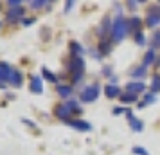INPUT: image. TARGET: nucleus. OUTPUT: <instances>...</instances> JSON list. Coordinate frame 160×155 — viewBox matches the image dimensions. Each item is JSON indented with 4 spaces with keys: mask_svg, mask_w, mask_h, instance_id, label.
<instances>
[{
    "mask_svg": "<svg viewBox=\"0 0 160 155\" xmlns=\"http://www.w3.org/2000/svg\"><path fill=\"white\" fill-rule=\"evenodd\" d=\"M126 34H128V20H124L122 16H117L112 23V27H110V40L112 42H122Z\"/></svg>",
    "mask_w": 160,
    "mask_h": 155,
    "instance_id": "f257e3e1",
    "label": "nucleus"
},
{
    "mask_svg": "<svg viewBox=\"0 0 160 155\" xmlns=\"http://www.w3.org/2000/svg\"><path fill=\"white\" fill-rule=\"evenodd\" d=\"M121 101H122V103H135V101H137L138 99V96H135V94H130V92H128V94H121Z\"/></svg>",
    "mask_w": 160,
    "mask_h": 155,
    "instance_id": "4be33fe9",
    "label": "nucleus"
},
{
    "mask_svg": "<svg viewBox=\"0 0 160 155\" xmlns=\"http://www.w3.org/2000/svg\"><path fill=\"white\" fill-rule=\"evenodd\" d=\"M155 59H157V54H155V49H149V51L146 52V56H144V61H142V65L144 67H149L155 63Z\"/></svg>",
    "mask_w": 160,
    "mask_h": 155,
    "instance_id": "f3484780",
    "label": "nucleus"
},
{
    "mask_svg": "<svg viewBox=\"0 0 160 155\" xmlns=\"http://www.w3.org/2000/svg\"><path fill=\"white\" fill-rule=\"evenodd\" d=\"M112 44H113V42H112V40H106V38H102L101 42H99V51H101V54H108L110 51H112Z\"/></svg>",
    "mask_w": 160,
    "mask_h": 155,
    "instance_id": "2eb2a0df",
    "label": "nucleus"
},
{
    "mask_svg": "<svg viewBox=\"0 0 160 155\" xmlns=\"http://www.w3.org/2000/svg\"><path fill=\"white\" fill-rule=\"evenodd\" d=\"M99 92H101V85L99 83H94V85H88L81 90V101L83 103H94L95 99L99 97Z\"/></svg>",
    "mask_w": 160,
    "mask_h": 155,
    "instance_id": "7ed1b4c3",
    "label": "nucleus"
},
{
    "mask_svg": "<svg viewBox=\"0 0 160 155\" xmlns=\"http://www.w3.org/2000/svg\"><path fill=\"white\" fill-rule=\"evenodd\" d=\"M0 27H2V22H0Z\"/></svg>",
    "mask_w": 160,
    "mask_h": 155,
    "instance_id": "72a5a7b5",
    "label": "nucleus"
},
{
    "mask_svg": "<svg viewBox=\"0 0 160 155\" xmlns=\"http://www.w3.org/2000/svg\"><path fill=\"white\" fill-rule=\"evenodd\" d=\"M133 153H137V155H149L148 152H146V148H142V146H133Z\"/></svg>",
    "mask_w": 160,
    "mask_h": 155,
    "instance_id": "bb28decb",
    "label": "nucleus"
},
{
    "mask_svg": "<svg viewBox=\"0 0 160 155\" xmlns=\"http://www.w3.org/2000/svg\"><path fill=\"white\" fill-rule=\"evenodd\" d=\"M68 47H70V52L74 54V58H78L81 52H85V49H83L78 42H70V45H68Z\"/></svg>",
    "mask_w": 160,
    "mask_h": 155,
    "instance_id": "6ab92c4d",
    "label": "nucleus"
},
{
    "mask_svg": "<svg viewBox=\"0 0 160 155\" xmlns=\"http://www.w3.org/2000/svg\"><path fill=\"white\" fill-rule=\"evenodd\" d=\"M160 23V6H151L146 15V25L148 27H157Z\"/></svg>",
    "mask_w": 160,
    "mask_h": 155,
    "instance_id": "20e7f679",
    "label": "nucleus"
},
{
    "mask_svg": "<svg viewBox=\"0 0 160 155\" xmlns=\"http://www.w3.org/2000/svg\"><path fill=\"white\" fill-rule=\"evenodd\" d=\"M126 117H128V123H130V126H131V130L133 132H142L144 130V123L140 121V119H137L135 116H133V112L128 108L126 110Z\"/></svg>",
    "mask_w": 160,
    "mask_h": 155,
    "instance_id": "423d86ee",
    "label": "nucleus"
},
{
    "mask_svg": "<svg viewBox=\"0 0 160 155\" xmlns=\"http://www.w3.org/2000/svg\"><path fill=\"white\" fill-rule=\"evenodd\" d=\"M42 76H43L45 80H47V81H51V83H56L58 81V76H56V74H52L51 70H49V69H42Z\"/></svg>",
    "mask_w": 160,
    "mask_h": 155,
    "instance_id": "412c9836",
    "label": "nucleus"
},
{
    "mask_svg": "<svg viewBox=\"0 0 160 155\" xmlns=\"http://www.w3.org/2000/svg\"><path fill=\"white\" fill-rule=\"evenodd\" d=\"M67 125H70L79 132H90L92 130V125L88 121H83V119H70V121H67Z\"/></svg>",
    "mask_w": 160,
    "mask_h": 155,
    "instance_id": "0eeeda50",
    "label": "nucleus"
},
{
    "mask_svg": "<svg viewBox=\"0 0 160 155\" xmlns=\"http://www.w3.org/2000/svg\"><path fill=\"white\" fill-rule=\"evenodd\" d=\"M72 8H74V2H67L65 4V11H70Z\"/></svg>",
    "mask_w": 160,
    "mask_h": 155,
    "instance_id": "2f4dec72",
    "label": "nucleus"
},
{
    "mask_svg": "<svg viewBox=\"0 0 160 155\" xmlns=\"http://www.w3.org/2000/svg\"><path fill=\"white\" fill-rule=\"evenodd\" d=\"M11 70H13V67L9 65V63H6V61H0V83L9 81Z\"/></svg>",
    "mask_w": 160,
    "mask_h": 155,
    "instance_id": "9b49d317",
    "label": "nucleus"
},
{
    "mask_svg": "<svg viewBox=\"0 0 160 155\" xmlns=\"http://www.w3.org/2000/svg\"><path fill=\"white\" fill-rule=\"evenodd\" d=\"M22 23L25 25V27H27V25H32V23H34V18H23Z\"/></svg>",
    "mask_w": 160,
    "mask_h": 155,
    "instance_id": "c756f323",
    "label": "nucleus"
},
{
    "mask_svg": "<svg viewBox=\"0 0 160 155\" xmlns=\"http://www.w3.org/2000/svg\"><path fill=\"white\" fill-rule=\"evenodd\" d=\"M140 25H142V20L138 18V16H133L128 20V33H133V34H137L138 29H140Z\"/></svg>",
    "mask_w": 160,
    "mask_h": 155,
    "instance_id": "ddd939ff",
    "label": "nucleus"
},
{
    "mask_svg": "<svg viewBox=\"0 0 160 155\" xmlns=\"http://www.w3.org/2000/svg\"><path fill=\"white\" fill-rule=\"evenodd\" d=\"M126 90H128L130 94L138 96L140 92H144V90H146V85H144V81H131V83L126 85Z\"/></svg>",
    "mask_w": 160,
    "mask_h": 155,
    "instance_id": "9d476101",
    "label": "nucleus"
},
{
    "mask_svg": "<svg viewBox=\"0 0 160 155\" xmlns=\"http://www.w3.org/2000/svg\"><path fill=\"white\" fill-rule=\"evenodd\" d=\"M104 92H106V96L108 97H117V96H121V89L117 87V85H106L104 87Z\"/></svg>",
    "mask_w": 160,
    "mask_h": 155,
    "instance_id": "dca6fc26",
    "label": "nucleus"
},
{
    "mask_svg": "<svg viewBox=\"0 0 160 155\" xmlns=\"http://www.w3.org/2000/svg\"><path fill=\"white\" fill-rule=\"evenodd\" d=\"M6 20L9 23H16L18 20H23V8H9L6 13Z\"/></svg>",
    "mask_w": 160,
    "mask_h": 155,
    "instance_id": "39448f33",
    "label": "nucleus"
},
{
    "mask_svg": "<svg viewBox=\"0 0 160 155\" xmlns=\"http://www.w3.org/2000/svg\"><path fill=\"white\" fill-rule=\"evenodd\" d=\"M56 92H58L61 97H70L74 90H72L70 85H58V87H56Z\"/></svg>",
    "mask_w": 160,
    "mask_h": 155,
    "instance_id": "4468645a",
    "label": "nucleus"
},
{
    "mask_svg": "<svg viewBox=\"0 0 160 155\" xmlns=\"http://www.w3.org/2000/svg\"><path fill=\"white\" fill-rule=\"evenodd\" d=\"M155 101H157V96H155V94H146L144 99L138 103V108H144L146 105H151V103H155Z\"/></svg>",
    "mask_w": 160,
    "mask_h": 155,
    "instance_id": "aec40b11",
    "label": "nucleus"
},
{
    "mask_svg": "<svg viewBox=\"0 0 160 155\" xmlns=\"http://www.w3.org/2000/svg\"><path fill=\"white\" fill-rule=\"evenodd\" d=\"M31 92H34V94H42L43 92V83H42L40 76H32L31 78Z\"/></svg>",
    "mask_w": 160,
    "mask_h": 155,
    "instance_id": "f8f14e48",
    "label": "nucleus"
},
{
    "mask_svg": "<svg viewBox=\"0 0 160 155\" xmlns=\"http://www.w3.org/2000/svg\"><path fill=\"white\" fill-rule=\"evenodd\" d=\"M128 108H124V106H117L115 110H113V116H121V114H126Z\"/></svg>",
    "mask_w": 160,
    "mask_h": 155,
    "instance_id": "c85d7f7f",
    "label": "nucleus"
},
{
    "mask_svg": "<svg viewBox=\"0 0 160 155\" xmlns=\"http://www.w3.org/2000/svg\"><path fill=\"white\" fill-rule=\"evenodd\" d=\"M131 76H133V78H137V80H140V78H144L146 74H148V67H144V65H138L137 69H133V70H131Z\"/></svg>",
    "mask_w": 160,
    "mask_h": 155,
    "instance_id": "a211bd4d",
    "label": "nucleus"
},
{
    "mask_svg": "<svg viewBox=\"0 0 160 155\" xmlns=\"http://www.w3.org/2000/svg\"><path fill=\"white\" fill-rule=\"evenodd\" d=\"M31 9H42L43 6H51V2H45V0H32L29 2Z\"/></svg>",
    "mask_w": 160,
    "mask_h": 155,
    "instance_id": "5701e85b",
    "label": "nucleus"
},
{
    "mask_svg": "<svg viewBox=\"0 0 160 155\" xmlns=\"http://www.w3.org/2000/svg\"><path fill=\"white\" fill-rule=\"evenodd\" d=\"M151 45H153V49H155V47H157V49H160V31L153 34V38H151Z\"/></svg>",
    "mask_w": 160,
    "mask_h": 155,
    "instance_id": "393cba45",
    "label": "nucleus"
},
{
    "mask_svg": "<svg viewBox=\"0 0 160 155\" xmlns=\"http://www.w3.org/2000/svg\"><path fill=\"white\" fill-rule=\"evenodd\" d=\"M135 42H137V45H144V44H146V36H144V33H140V31H138L137 34H135Z\"/></svg>",
    "mask_w": 160,
    "mask_h": 155,
    "instance_id": "a878e982",
    "label": "nucleus"
},
{
    "mask_svg": "<svg viewBox=\"0 0 160 155\" xmlns=\"http://www.w3.org/2000/svg\"><path fill=\"white\" fill-rule=\"evenodd\" d=\"M8 6L9 8H22V2H20V0H9Z\"/></svg>",
    "mask_w": 160,
    "mask_h": 155,
    "instance_id": "cd10ccee",
    "label": "nucleus"
},
{
    "mask_svg": "<svg viewBox=\"0 0 160 155\" xmlns=\"http://www.w3.org/2000/svg\"><path fill=\"white\" fill-rule=\"evenodd\" d=\"M22 72H20V70H18V69H13V70H11V76H9V85H13V87H15V89H20V87H22Z\"/></svg>",
    "mask_w": 160,
    "mask_h": 155,
    "instance_id": "1a4fd4ad",
    "label": "nucleus"
},
{
    "mask_svg": "<svg viewBox=\"0 0 160 155\" xmlns=\"http://www.w3.org/2000/svg\"><path fill=\"white\" fill-rule=\"evenodd\" d=\"M68 70H70V74H72V83L74 85L81 83V78H83V74H85V61H83V58L78 56V58L70 59Z\"/></svg>",
    "mask_w": 160,
    "mask_h": 155,
    "instance_id": "f03ea898",
    "label": "nucleus"
},
{
    "mask_svg": "<svg viewBox=\"0 0 160 155\" xmlns=\"http://www.w3.org/2000/svg\"><path fill=\"white\" fill-rule=\"evenodd\" d=\"M160 92V76H155L151 81V94H158Z\"/></svg>",
    "mask_w": 160,
    "mask_h": 155,
    "instance_id": "b1692460",
    "label": "nucleus"
},
{
    "mask_svg": "<svg viewBox=\"0 0 160 155\" xmlns=\"http://www.w3.org/2000/svg\"><path fill=\"white\" fill-rule=\"evenodd\" d=\"M138 4H140V2H133V0H130V2H128V8L130 9H137Z\"/></svg>",
    "mask_w": 160,
    "mask_h": 155,
    "instance_id": "7c9ffc66",
    "label": "nucleus"
},
{
    "mask_svg": "<svg viewBox=\"0 0 160 155\" xmlns=\"http://www.w3.org/2000/svg\"><path fill=\"white\" fill-rule=\"evenodd\" d=\"M70 114L72 112L67 108V105H58L56 108H54V116L61 121H70Z\"/></svg>",
    "mask_w": 160,
    "mask_h": 155,
    "instance_id": "6e6552de",
    "label": "nucleus"
},
{
    "mask_svg": "<svg viewBox=\"0 0 160 155\" xmlns=\"http://www.w3.org/2000/svg\"><path fill=\"white\" fill-rule=\"evenodd\" d=\"M110 72H112V67H104V69H102V74H106V76H108Z\"/></svg>",
    "mask_w": 160,
    "mask_h": 155,
    "instance_id": "473e14b6",
    "label": "nucleus"
}]
</instances>
